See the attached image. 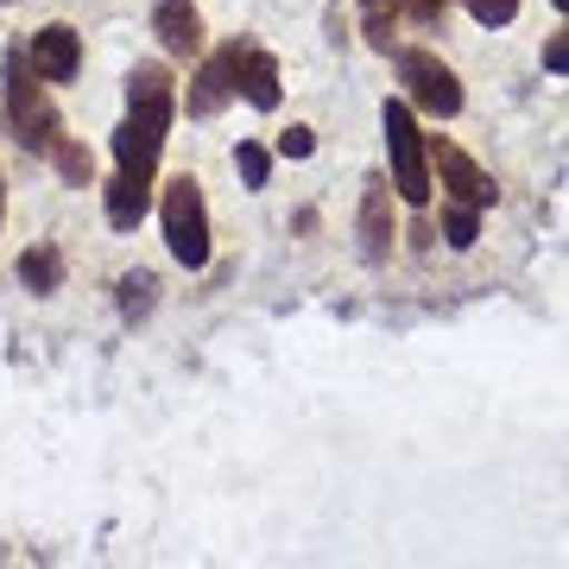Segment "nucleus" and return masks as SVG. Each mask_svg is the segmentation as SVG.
I'll list each match as a JSON object with an SVG mask.
<instances>
[{
  "mask_svg": "<svg viewBox=\"0 0 569 569\" xmlns=\"http://www.w3.org/2000/svg\"><path fill=\"white\" fill-rule=\"evenodd\" d=\"M51 159H58V171H63L70 183H77V190H89V178H96V152H89L82 140H63V133H58Z\"/></svg>",
  "mask_w": 569,
  "mask_h": 569,
  "instance_id": "17",
  "label": "nucleus"
},
{
  "mask_svg": "<svg viewBox=\"0 0 569 569\" xmlns=\"http://www.w3.org/2000/svg\"><path fill=\"white\" fill-rule=\"evenodd\" d=\"M545 70H550V77H563V70H569V32H550V44H545Z\"/></svg>",
  "mask_w": 569,
  "mask_h": 569,
  "instance_id": "23",
  "label": "nucleus"
},
{
  "mask_svg": "<svg viewBox=\"0 0 569 569\" xmlns=\"http://www.w3.org/2000/svg\"><path fill=\"white\" fill-rule=\"evenodd\" d=\"M234 171H241L247 190H266V178H272V152H266L260 140H241L234 146Z\"/></svg>",
  "mask_w": 569,
  "mask_h": 569,
  "instance_id": "18",
  "label": "nucleus"
},
{
  "mask_svg": "<svg viewBox=\"0 0 569 569\" xmlns=\"http://www.w3.org/2000/svg\"><path fill=\"white\" fill-rule=\"evenodd\" d=\"M392 7H399V20L425 26V32H437V26H443V13H449V0H392Z\"/></svg>",
  "mask_w": 569,
  "mask_h": 569,
  "instance_id": "20",
  "label": "nucleus"
},
{
  "mask_svg": "<svg viewBox=\"0 0 569 569\" xmlns=\"http://www.w3.org/2000/svg\"><path fill=\"white\" fill-rule=\"evenodd\" d=\"M361 26H367V44L373 51H399V7L392 0H361Z\"/></svg>",
  "mask_w": 569,
  "mask_h": 569,
  "instance_id": "15",
  "label": "nucleus"
},
{
  "mask_svg": "<svg viewBox=\"0 0 569 569\" xmlns=\"http://www.w3.org/2000/svg\"><path fill=\"white\" fill-rule=\"evenodd\" d=\"M425 159H430V178L449 190V203H468V209H481L488 216L493 209V197H500V183L481 171V164L468 159L456 140H425Z\"/></svg>",
  "mask_w": 569,
  "mask_h": 569,
  "instance_id": "5",
  "label": "nucleus"
},
{
  "mask_svg": "<svg viewBox=\"0 0 569 569\" xmlns=\"http://www.w3.org/2000/svg\"><path fill=\"white\" fill-rule=\"evenodd\" d=\"M0 7H7V0H0Z\"/></svg>",
  "mask_w": 569,
  "mask_h": 569,
  "instance_id": "25",
  "label": "nucleus"
},
{
  "mask_svg": "<svg viewBox=\"0 0 569 569\" xmlns=\"http://www.w3.org/2000/svg\"><path fill=\"white\" fill-rule=\"evenodd\" d=\"M39 70H32V58H26V44H13L7 51V121H13V133H20V146H32V152H51L58 146V102L39 89Z\"/></svg>",
  "mask_w": 569,
  "mask_h": 569,
  "instance_id": "1",
  "label": "nucleus"
},
{
  "mask_svg": "<svg viewBox=\"0 0 569 569\" xmlns=\"http://www.w3.org/2000/svg\"><path fill=\"white\" fill-rule=\"evenodd\" d=\"M152 39L164 44V58H203V13H197V0H159L152 7Z\"/></svg>",
  "mask_w": 569,
  "mask_h": 569,
  "instance_id": "8",
  "label": "nucleus"
},
{
  "mask_svg": "<svg viewBox=\"0 0 569 569\" xmlns=\"http://www.w3.org/2000/svg\"><path fill=\"white\" fill-rule=\"evenodd\" d=\"M0 222H7V183H0Z\"/></svg>",
  "mask_w": 569,
  "mask_h": 569,
  "instance_id": "24",
  "label": "nucleus"
},
{
  "mask_svg": "<svg viewBox=\"0 0 569 569\" xmlns=\"http://www.w3.org/2000/svg\"><path fill=\"white\" fill-rule=\"evenodd\" d=\"M26 58H32V70H39L44 82H70L82 70V39L70 26H39L32 44H26Z\"/></svg>",
  "mask_w": 569,
  "mask_h": 569,
  "instance_id": "10",
  "label": "nucleus"
},
{
  "mask_svg": "<svg viewBox=\"0 0 569 569\" xmlns=\"http://www.w3.org/2000/svg\"><path fill=\"white\" fill-rule=\"evenodd\" d=\"M380 133H387V164H392V190L406 209H425L430 203V159H425V133H418V114L406 102H387L380 108Z\"/></svg>",
  "mask_w": 569,
  "mask_h": 569,
  "instance_id": "3",
  "label": "nucleus"
},
{
  "mask_svg": "<svg viewBox=\"0 0 569 569\" xmlns=\"http://www.w3.org/2000/svg\"><path fill=\"white\" fill-rule=\"evenodd\" d=\"M159 222H164V247L183 272H203L209 266V203L197 178H171L159 197Z\"/></svg>",
  "mask_w": 569,
  "mask_h": 569,
  "instance_id": "2",
  "label": "nucleus"
},
{
  "mask_svg": "<svg viewBox=\"0 0 569 569\" xmlns=\"http://www.w3.org/2000/svg\"><path fill=\"white\" fill-rule=\"evenodd\" d=\"M20 279H26V291H39V298H51L63 284V253L51 241H39V247H26L20 253Z\"/></svg>",
  "mask_w": 569,
  "mask_h": 569,
  "instance_id": "14",
  "label": "nucleus"
},
{
  "mask_svg": "<svg viewBox=\"0 0 569 569\" xmlns=\"http://www.w3.org/2000/svg\"><path fill=\"white\" fill-rule=\"evenodd\" d=\"M234 96H247V108H260V114H272L279 108V58L272 51H260V44H247L241 51V70H234Z\"/></svg>",
  "mask_w": 569,
  "mask_h": 569,
  "instance_id": "11",
  "label": "nucleus"
},
{
  "mask_svg": "<svg viewBox=\"0 0 569 569\" xmlns=\"http://www.w3.org/2000/svg\"><path fill=\"white\" fill-rule=\"evenodd\" d=\"M317 152V133L310 127H284L279 133V159H310Z\"/></svg>",
  "mask_w": 569,
  "mask_h": 569,
  "instance_id": "22",
  "label": "nucleus"
},
{
  "mask_svg": "<svg viewBox=\"0 0 569 569\" xmlns=\"http://www.w3.org/2000/svg\"><path fill=\"white\" fill-rule=\"evenodd\" d=\"M361 253L373 266L392 260V183H387V171H373L361 183Z\"/></svg>",
  "mask_w": 569,
  "mask_h": 569,
  "instance_id": "9",
  "label": "nucleus"
},
{
  "mask_svg": "<svg viewBox=\"0 0 569 569\" xmlns=\"http://www.w3.org/2000/svg\"><path fill=\"white\" fill-rule=\"evenodd\" d=\"M468 13H475V26H512V13H519V0H462Z\"/></svg>",
  "mask_w": 569,
  "mask_h": 569,
  "instance_id": "21",
  "label": "nucleus"
},
{
  "mask_svg": "<svg viewBox=\"0 0 569 569\" xmlns=\"http://www.w3.org/2000/svg\"><path fill=\"white\" fill-rule=\"evenodd\" d=\"M159 152H164L159 133H146V127L121 121V133H114V159H121V178L152 183V178H159Z\"/></svg>",
  "mask_w": 569,
  "mask_h": 569,
  "instance_id": "12",
  "label": "nucleus"
},
{
  "mask_svg": "<svg viewBox=\"0 0 569 569\" xmlns=\"http://www.w3.org/2000/svg\"><path fill=\"white\" fill-rule=\"evenodd\" d=\"M443 241H449V247H475V241H481V209L449 203V209H443Z\"/></svg>",
  "mask_w": 569,
  "mask_h": 569,
  "instance_id": "19",
  "label": "nucleus"
},
{
  "mask_svg": "<svg viewBox=\"0 0 569 569\" xmlns=\"http://www.w3.org/2000/svg\"><path fill=\"white\" fill-rule=\"evenodd\" d=\"M241 51L247 39H228L216 58H203V70L190 77V114L197 121H209V114H222L228 102H234V70H241Z\"/></svg>",
  "mask_w": 569,
  "mask_h": 569,
  "instance_id": "7",
  "label": "nucleus"
},
{
  "mask_svg": "<svg viewBox=\"0 0 569 569\" xmlns=\"http://www.w3.org/2000/svg\"><path fill=\"white\" fill-rule=\"evenodd\" d=\"M152 305H159V279H152V272H127L121 279V317L127 323H140V317H152Z\"/></svg>",
  "mask_w": 569,
  "mask_h": 569,
  "instance_id": "16",
  "label": "nucleus"
},
{
  "mask_svg": "<svg viewBox=\"0 0 569 569\" xmlns=\"http://www.w3.org/2000/svg\"><path fill=\"white\" fill-rule=\"evenodd\" d=\"M399 82H406L411 114H430V121L462 114V82H456V70L437 51H399Z\"/></svg>",
  "mask_w": 569,
  "mask_h": 569,
  "instance_id": "4",
  "label": "nucleus"
},
{
  "mask_svg": "<svg viewBox=\"0 0 569 569\" xmlns=\"http://www.w3.org/2000/svg\"><path fill=\"white\" fill-rule=\"evenodd\" d=\"M108 197V228H140L146 222V209H152V183H133V178H121V171H114V183H108L102 190Z\"/></svg>",
  "mask_w": 569,
  "mask_h": 569,
  "instance_id": "13",
  "label": "nucleus"
},
{
  "mask_svg": "<svg viewBox=\"0 0 569 569\" xmlns=\"http://www.w3.org/2000/svg\"><path fill=\"white\" fill-rule=\"evenodd\" d=\"M171 114H178V82L164 63H133L127 77V121L146 127V133H171Z\"/></svg>",
  "mask_w": 569,
  "mask_h": 569,
  "instance_id": "6",
  "label": "nucleus"
}]
</instances>
